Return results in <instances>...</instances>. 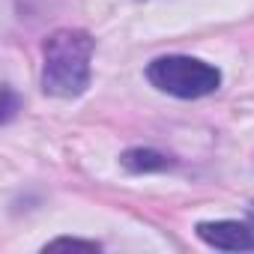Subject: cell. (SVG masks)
Returning a JSON list of instances; mask_svg holds the SVG:
<instances>
[{"instance_id":"obj_1","label":"cell","mask_w":254,"mask_h":254,"mask_svg":"<svg viewBox=\"0 0 254 254\" xmlns=\"http://www.w3.org/2000/svg\"><path fill=\"white\" fill-rule=\"evenodd\" d=\"M96 42L84 30H57L42 45V90L57 99H75L90 84Z\"/></svg>"},{"instance_id":"obj_2","label":"cell","mask_w":254,"mask_h":254,"mask_svg":"<svg viewBox=\"0 0 254 254\" xmlns=\"http://www.w3.org/2000/svg\"><path fill=\"white\" fill-rule=\"evenodd\" d=\"M147 78L153 87L177 99H200L215 93L221 84V72L215 66L197 57H183V54H168L153 60L147 66Z\"/></svg>"},{"instance_id":"obj_3","label":"cell","mask_w":254,"mask_h":254,"mask_svg":"<svg viewBox=\"0 0 254 254\" xmlns=\"http://www.w3.org/2000/svg\"><path fill=\"white\" fill-rule=\"evenodd\" d=\"M197 236L221 251H254V224L251 221H200Z\"/></svg>"},{"instance_id":"obj_4","label":"cell","mask_w":254,"mask_h":254,"mask_svg":"<svg viewBox=\"0 0 254 254\" xmlns=\"http://www.w3.org/2000/svg\"><path fill=\"white\" fill-rule=\"evenodd\" d=\"M123 165L135 174H150V171H165L171 168V159L156 153V150H129L123 156Z\"/></svg>"},{"instance_id":"obj_5","label":"cell","mask_w":254,"mask_h":254,"mask_svg":"<svg viewBox=\"0 0 254 254\" xmlns=\"http://www.w3.org/2000/svg\"><path fill=\"white\" fill-rule=\"evenodd\" d=\"M60 248H78V251H99V242H87V239H69V236H60L54 242L45 245V251H60Z\"/></svg>"},{"instance_id":"obj_6","label":"cell","mask_w":254,"mask_h":254,"mask_svg":"<svg viewBox=\"0 0 254 254\" xmlns=\"http://www.w3.org/2000/svg\"><path fill=\"white\" fill-rule=\"evenodd\" d=\"M248 221H251V224H254V206H251V212H248Z\"/></svg>"}]
</instances>
